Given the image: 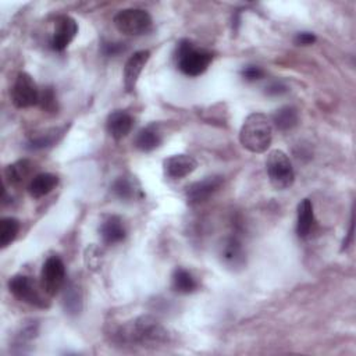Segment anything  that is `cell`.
Segmentation results:
<instances>
[{
	"mask_svg": "<svg viewBox=\"0 0 356 356\" xmlns=\"http://www.w3.org/2000/svg\"><path fill=\"white\" fill-rule=\"evenodd\" d=\"M281 92H286V88L284 87H281V85H273V87H270L269 88V91H267V94H274V95H277V94H281Z\"/></svg>",
	"mask_w": 356,
	"mask_h": 356,
	"instance_id": "31",
	"label": "cell"
},
{
	"mask_svg": "<svg viewBox=\"0 0 356 356\" xmlns=\"http://www.w3.org/2000/svg\"><path fill=\"white\" fill-rule=\"evenodd\" d=\"M266 170L270 184L274 189H289L295 182V171L293 163L286 152L274 149L269 152L266 160Z\"/></svg>",
	"mask_w": 356,
	"mask_h": 356,
	"instance_id": "4",
	"label": "cell"
},
{
	"mask_svg": "<svg viewBox=\"0 0 356 356\" xmlns=\"http://www.w3.org/2000/svg\"><path fill=\"white\" fill-rule=\"evenodd\" d=\"M316 39H317L316 35L312 32H300L295 36V43L298 46H309V45H313Z\"/></svg>",
	"mask_w": 356,
	"mask_h": 356,
	"instance_id": "30",
	"label": "cell"
},
{
	"mask_svg": "<svg viewBox=\"0 0 356 356\" xmlns=\"http://www.w3.org/2000/svg\"><path fill=\"white\" fill-rule=\"evenodd\" d=\"M85 264L88 266L90 270L98 271L102 266V252L98 247L91 245L85 251Z\"/></svg>",
	"mask_w": 356,
	"mask_h": 356,
	"instance_id": "27",
	"label": "cell"
},
{
	"mask_svg": "<svg viewBox=\"0 0 356 356\" xmlns=\"http://www.w3.org/2000/svg\"><path fill=\"white\" fill-rule=\"evenodd\" d=\"M31 171H32V163L27 159H23L6 167L5 178L12 187H20L31 176Z\"/></svg>",
	"mask_w": 356,
	"mask_h": 356,
	"instance_id": "19",
	"label": "cell"
},
{
	"mask_svg": "<svg viewBox=\"0 0 356 356\" xmlns=\"http://www.w3.org/2000/svg\"><path fill=\"white\" fill-rule=\"evenodd\" d=\"M59 184V177L52 173L36 174L28 184V193L34 199H41L49 195Z\"/></svg>",
	"mask_w": 356,
	"mask_h": 356,
	"instance_id": "16",
	"label": "cell"
},
{
	"mask_svg": "<svg viewBox=\"0 0 356 356\" xmlns=\"http://www.w3.org/2000/svg\"><path fill=\"white\" fill-rule=\"evenodd\" d=\"M114 27L118 32L128 36L145 35L152 30V17L147 10L125 9L118 12L113 19Z\"/></svg>",
	"mask_w": 356,
	"mask_h": 356,
	"instance_id": "6",
	"label": "cell"
},
{
	"mask_svg": "<svg viewBox=\"0 0 356 356\" xmlns=\"http://www.w3.org/2000/svg\"><path fill=\"white\" fill-rule=\"evenodd\" d=\"M162 134L155 125L142 128L135 136V147L140 152H152L162 144Z\"/></svg>",
	"mask_w": 356,
	"mask_h": 356,
	"instance_id": "18",
	"label": "cell"
},
{
	"mask_svg": "<svg viewBox=\"0 0 356 356\" xmlns=\"http://www.w3.org/2000/svg\"><path fill=\"white\" fill-rule=\"evenodd\" d=\"M20 231V222L14 218H3L0 222V247L3 249L12 245Z\"/></svg>",
	"mask_w": 356,
	"mask_h": 356,
	"instance_id": "23",
	"label": "cell"
},
{
	"mask_svg": "<svg viewBox=\"0 0 356 356\" xmlns=\"http://www.w3.org/2000/svg\"><path fill=\"white\" fill-rule=\"evenodd\" d=\"M273 140L271 120L263 113L249 114L240 131L241 145L252 154H264Z\"/></svg>",
	"mask_w": 356,
	"mask_h": 356,
	"instance_id": "1",
	"label": "cell"
},
{
	"mask_svg": "<svg viewBox=\"0 0 356 356\" xmlns=\"http://www.w3.org/2000/svg\"><path fill=\"white\" fill-rule=\"evenodd\" d=\"M125 339L139 344L144 346L149 345H160L169 341V333L162 326V323L152 316H139L132 322V324L124 331Z\"/></svg>",
	"mask_w": 356,
	"mask_h": 356,
	"instance_id": "3",
	"label": "cell"
},
{
	"mask_svg": "<svg viewBox=\"0 0 356 356\" xmlns=\"http://www.w3.org/2000/svg\"><path fill=\"white\" fill-rule=\"evenodd\" d=\"M315 223L313 203L311 199H302L298 205V218H297V234L301 240L309 237Z\"/></svg>",
	"mask_w": 356,
	"mask_h": 356,
	"instance_id": "17",
	"label": "cell"
},
{
	"mask_svg": "<svg viewBox=\"0 0 356 356\" xmlns=\"http://www.w3.org/2000/svg\"><path fill=\"white\" fill-rule=\"evenodd\" d=\"M173 290L178 294L188 295L198 290V282L188 270L178 267L173 273Z\"/></svg>",
	"mask_w": 356,
	"mask_h": 356,
	"instance_id": "21",
	"label": "cell"
},
{
	"mask_svg": "<svg viewBox=\"0 0 356 356\" xmlns=\"http://www.w3.org/2000/svg\"><path fill=\"white\" fill-rule=\"evenodd\" d=\"M39 105L42 107V110L48 112V113H57L59 110V103H57V98H56V92L52 87H48L43 90V92L41 94V99H39Z\"/></svg>",
	"mask_w": 356,
	"mask_h": 356,
	"instance_id": "26",
	"label": "cell"
},
{
	"mask_svg": "<svg viewBox=\"0 0 356 356\" xmlns=\"http://www.w3.org/2000/svg\"><path fill=\"white\" fill-rule=\"evenodd\" d=\"M298 121H300L298 110L293 106H284L278 109L271 117V124H274L275 128L280 131L293 129L294 127L298 125Z\"/></svg>",
	"mask_w": 356,
	"mask_h": 356,
	"instance_id": "20",
	"label": "cell"
},
{
	"mask_svg": "<svg viewBox=\"0 0 356 356\" xmlns=\"http://www.w3.org/2000/svg\"><path fill=\"white\" fill-rule=\"evenodd\" d=\"M56 135H57V131L53 129L50 132H46V134H41L38 136H34L28 140V149L30 151H39V149H45L50 145L54 144L56 140Z\"/></svg>",
	"mask_w": 356,
	"mask_h": 356,
	"instance_id": "25",
	"label": "cell"
},
{
	"mask_svg": "<svg viewBox=\"0 0 356 356\" xmlns=\"http://www.w3.org/2000/svg\"><path fill=\"white\" fill-rule=\"evenodd\" d=\"M102 241L106 245H116L125 240L127 230L123 220L118 216H109L99 229Z\"/></svg>",
	"mask_w": 356,
	"mask_h": 356,
	"instance_id": "14",
	"label": "cell"
},
{
	"mask_svg": "<svg viewBox=\"0 0 356 356\" xmlns=\"http://www.w3.org/2000/svg\"><path fill=\"white\" fill-rule=\"evenodd\" d=\"M241 76L245 81L255 83V81H259V80L263 78L264 71L258 65H248L241 71Z\"/></svg>",
	"mask_w": 356,
	"mask_h": 356,
	"instance_id": "28",
	"label": "cell"
},
{
	"mask_svg": "<svg viewBox=\"0 0 356 356\" xmlns=\"http://www.w3.org/2000/svg\"><path fill=\"white\" fill-rule=\"evenodd\" d=\"M198 167V162L185 154L173 155L163 162L165 174L173 180H181L192 174Z\"/></svg>",
	"mask_w": 356,
	"mask_h": 356,
	"instance_id": "12",
	"label": "cell"
},
{
	"mask_svg": "<svg viewBox=\"0 0 356 356\" xmlns=\"http://www.w3.org/2000/svg\"><path fill=\"white\" fill-rule=\"evenodd\" d=\"M136 191L135 185H132V182L125 177H120L113 184V192L120 199H132L136 196Z\"/></svg>",
	"mask_w": 356,
	"mask_h": 356,
	"instance_id": "24",
	"label": "cell"
},
{
	"mask_svg": "<svg viewBox=\"0 0 356 356\" xmlns=\"http://www.w3.org/2000/svg\"><path fill=\"white\" fill-rule=\"evenodd\" d=\"M132 125H134L132 116L124 110H116L110 113L106 120L107 134L116 140L125 138L131 132Z\"/></svg>",
	"mask_w": 356,
	"mask_h": 356,
	"instance_id": "13",
	"label": "cell"
},
{
	"mask_svg": "<svg viewBox=\"0 0 356 356\" xmlns=\"http://www.w3.org/2000/svg\"><path fill=\"white\" fill-rule=\"evenodd\" d=\"M177 67L188 77H199L209 68L213 61L211 52L196 48L191 41L182 39L176 48Z\"/></svg>",
	"mask_w": 356,
	"mask_h": 356,
	"instance_id": "2",
	"label": "cell"
},
{
	"mask_svg": "<svg viewBox=\"0 0 356 356\" xmlns=\"http://www.w3.org/2000/svg\"><path fill=\"white\" fill-rule=\"evenodd\" d=\"M41 94L36 83L28 73H20L12 88V102L17 109H28L39 105Z\"/></svg>",
	"mask_w": 356,
	"mask_h": 356,
	"instance_id": "8",
	"label": "cell"
},
{
	"mask_svg": "<svg viewBox=\"0 0 356 356\" xmlns=\"http://www.w3.org/2000/svg\"><path fill=\"white\" fill-rule=\"evenodd\" d=\"M9 290L21 302L41 309H48L50 306V302L46 298L49 295L43 291L41 284L38 286L34 278L28 275L17 274L12 277L9 281Z\"/></svg>",
	"mask_w": 356,
	"mask_h": 356,
	"instance_id": "5",
	"label": "cell"
},
{
	"mask_svg": "<svg viewBox=\"0 0 356 356\" xmlns=\"http://www.w3.org/2000/svg\"><path fill=\"white\" fill-rule=\"evenodd\" d=\"M151 59L149 50L135 52L124 65V88L127 92H132L138 84V80Z\"/></svg>",
	"mask_w": 356,
	"mask_h": 356,
	"instance_id": "11",
	"label": "cell"
},
{
	"mask_svg": "<svg viewBox=\"0 0 356 356\" xmlns=\"http://www.w3.org/2000/svg\"><path fill=\"white\" fill-rule=\"evenodd\" d=\"M220 256L223 263L231 269H238L245 264L244 247L241 241L237 240L235 237H230L223 242Z\"/></svg>",
	"mask_w": 356,
	"mask_h": 356,
	"instance_id": "15",
	"label": "cell"
},
{
	"mask_svg": "<svg viewBox=\"0 0 356 356\" xmlns=\"http://www.w3.org/2000/svg\"><path fill=\"white\" fill-rule=\"evenodd\" d=\"M125 50L124 43H113V42H107L102 45V53L106 56H117L121 52Z\"/></svg>",
	"mask_w": 356,
	"mask_h": 356,
	"instance_id": "29",
	"label": "cell"
},
{
	"mask_svg": "<svg viewBox=\"0 0 356 356\" xmlns=\"http://www.w3.org/2000/svg\"><path fill=\"white\" fill-rule=\"evenodd\" d=\"M78 34L77 21L70 16H60L56 19L54 31L50 39V48L54 52H63L74 41Z\"/></svg>",
	"mask_w": 356,
	"mask_h": 356,
	"instance_id": "9",
	"label": "cell"
},
{
	"mask_svg": "<svg viewBox=\"0 0 356 356\" xmlns=\"http://www.w3.org/2000/svg\"><path fill=\"white\" fill-rule=\"evenodd\" d=\"M224 180L222 176H213L206 177L202 181H196L191 185H188L185 191V196L189 205H199L206 202L211 195H215L220 187L223 185Z\"/></svg>",
	"mask_w": 356,
	"mask_h": 356,
	"instance_id": "10",
	"label": "cell"
},
{
	"mask_svg": "<svg viewBox=\"0 0 356 356\" xmlns=\"http://www.w3.org/2000/svg\"><path fill=\"white\" fill-rule=\"evenodd\" d=\"M63 305L68 315H78L83 311V294L76 284H68L64 289Z\"/></svg>",
	"mask_w": 356,
	"mask_h": 356,
	"instance_id": "22",
	"label": "cell"
},
{
	"mask_svg": "<svg viewBox=\"0 0 356 356\" xmlns=\"http://www.w3.org/2000/svg\"><path fill=\"white\" fill-rule=\"evenodd\" d=\"M65 284V266L59 256L49 258L41 271V286L49 297L57 295Z\"/></svg>",
	"mask_w": 356,
	"mask_h": 356,
	"instance_id": "7",
	"label": "cell"
}]
</instances>
